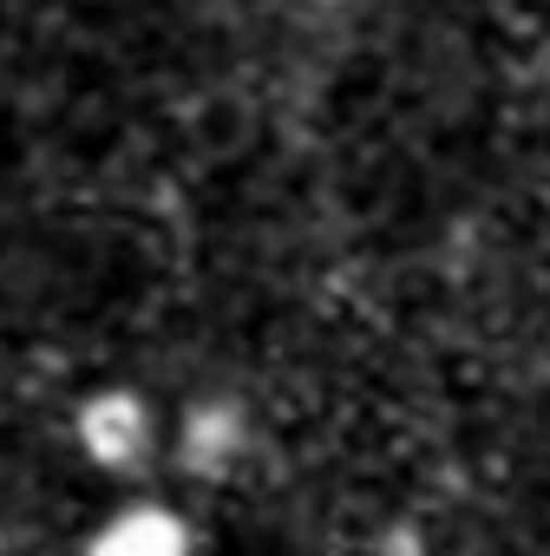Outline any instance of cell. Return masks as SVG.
Instances as JSON below:
<instances>
[{"mask_svg": "<svg viewBox=\"0 0 550 556\" xmlns=\"http://www.w3.org/2000/svg\"><path fill=\"white\" fill-rule=\"evenodd\" d=\"M73 439L99 471H138L158 452V413L138 387H99L73 413Z\"/></svg>", "mask_w": 550, "mask_h": 556, "instance_id": "6da1fadb", "label": "cell"}, {"mask_svg": "<svg viewBox=\"0 0 550 556\" xmlns=\"http://www.w3.org/2000/svg\"><path fill=\"white\" fill-rule=\"evenodd\" d=\"M242 439H249L242 406H229V400H203V406H190V419H184V432H177V458H184L197 478H223V471H236Z\"/></svg>", "mask_w": 550, "mask_h": 556, "instance_id": "3957f363", "label": "cell"}, {"mask_svg": "<svg viewBox=\"0 0 550 556\" xmlns=\"http://www.w3.org/2000/svg\"><path fill=\"white\" fill-rule=\"evenodd\" d=\"M86 556H190V523L171 504H125L92 530Z\"/></svg>", "mask_w": 550, "mask_h": 556, "instance_id": "7a4b0ae2", "label": "cell"}]
</instances>
